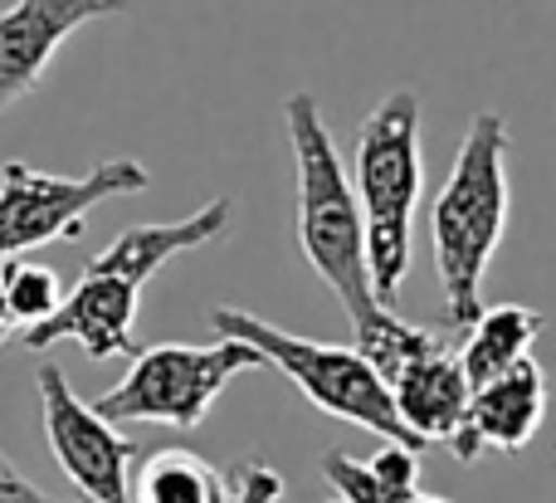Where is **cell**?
I'll return each mask as SVG.
<instances>
[{"label":"cell","mask_w":556,"mask_h":503,"mask_svg":"<svg viewBox=\"0 0 556 503\" xmlns=\"http://www.w3.org/2000/svg\"><path fill=\"white\" fill-rule=\"evenodd\" d=\"M508 147L513 137L498 113L473 117L459 142V156H454L450 181L434 196L430 211L434 264H440L444 284V323L459 332L479 318L483 274H489L503 230H508Z\"/></svg>","instance_id":"obj_1"},{"label":"cell","mask_w":556,"mask_h":503,"mask_svg":"<svg viewBox=\"0 0 556 503\" xmlns=\"http://www.w3.org/2000/svg\"><path fill=\"white\" fill-rule=\"evenodd\" d=\"M288 137L298 162V244L317 279L342 299L346 318H366L376 309L371 274H366V221L356 186L342 166L332 133L323 123V108L313 93H293L283 108Z\"/></svg>","instance_id":"obj_2"},{"label":"cell","mask_w":556,"mask_h":503,"mask_svg":"<svg viewBox=\"0 0 556 503\" xmlns=\"http://www.w3.org/2000/svg\"><path fill=\"white\" fill-rule=\"evenodd\" d=\"M425 191L420 172V98L395 88L366 113L356 137V196L366 221V274L376 303L391 309L410 274V221Z\"/></svg>","instance_id":"obj_3"},{"label":"cell","mask_w":556,"mask_h":503,"mask_svg":"<svg viewBox=\"0 0 556 503\" xmlns=\"http://www.w3.org/2000/svg\"><path fill=\"white\" fill-rule=\"evenodd\" d=\"M215 332L220 338H244L264 352V362L278 367L317 411L337 420H352V426L371 430L381 440H401V445L425 450V440L395 411V397L386 387V377L362 357L356 348H332V342H307L298 332H283L274 323L254 318L244 309H215L211 313Z\"/></svg>","instance_id":"obj_4"},{"label":"cell","mask_w":556,"mask_h":503,"mask_svg":"<svg viewBox=\"0 0 556 503\" xmlns=\"http://www.w3.org/2000/svg\"><path fill=\"white\" fill-rule=\"evenodd\" d=\"M254 367H269V362L244 338H220V342H205V348L156 342V348L137 352L132 372L108 397H98L93 406L108 420H156V426L195 430L205 420V411L220 401V391L240 372H254Z\"/></svg>","instance_id":"obj_5"},{"label":"cell","mask_w":556,"mask_h":503,"mask_svg":"<svg viewBox=\"0 0 556 503\" xmlns=\"http://www.w3.org/2000/svg\"><path fill=\"white\" fill-rule=\"evenodd\" d=\"M147 186H152V176L132 156L103 162L84 176H54L25 162H5V172H0V264L20 260L39 244L78 240L88 211L117 201V196H137Z\"/></svg>","instance_id":"obj_6"},{"label":"cell","mask_w":556,"mask_h":503,"mask_svg":"<svg viewBox=\"0 0 556 503\" xmlns=\"http://www.w3.org/2000/svg\"><path fill=\"white\" fill-rule=\"evenodd\" d=\"M39 411L54 465L78 494L88 503H132V460L142 445L127 440L98 406H84L54 362L39 367Z\"/></svg>","instance_id":"obj_7"},{"label":"cell","mask_w":556,"mask_h":503,"mask_svg":"<svg viewBox=\"0 0 556 503\" xmlns=\"http://www.w3.org/2000/svg\"><path fill=\"white\" fill-rule=\"evenodd\" d=\"M127 5L132 0H15L0 10V113L45 78L49 59L74 29L123 15Z\"/></svg>","instance_id":"obj_8"},{"label":"cell","mask_w":556,"mask_h":503,"mask_svg":"<svg viewBox=\"0 0 556 503\" xmlns=\"http://www.w3.org/2000/svg\"><path fill=\"white\" fill-rule=\"evenodd\" d=\"M137 303H142V289L113 279V274L84 269L74 289L64 293V303H59L45 323L20 332V342H25L29 352H45V348H54V342H78L93 362L123 357V352H137L132 348Z\"/></svg>","instance_id":"obj_9"},{"label":"cell","mask_w":556,"mask_h":503,"mask_svg":"<svg viewBox=\"0 0 556 503\" xmlns=\"http://www.w3.org/2000/svg\"><path fill=\"white\" fill-rule=\"evenodd\" d=\"M542 416H547V377H542V367L532 357H522L508 372H498L493 381L473 387L469 416L454 430L450 450L459 465H473L483 450L518 455L542 430Z\"/></svg>","instance_id":"obj_10"},{"label":"cell","mask_w":556,"mask_h":503,"mask_svg":"<svg viewBox=\"0 0 556 503\" xmlns=\"http://www.w3.org/2000/svg\"><path fill=\"white\" fill-rule=\"evenodd\" d=\"M230 215H235V201H230V196H215V201H205L201 211L181 215V221L132 225V230L117 235L103 254H93V260H88V269H93V274H113V279L132 284V289H147V279H152V274H162L166 260L191 254V250H201V244L220 240V235L230 230Z\"/></svg>","instance_id":"obj_11"},{"label":"cell","mask_w":556,"mask_h":503,"mask_svg":"<svg viewBox=\"0 0 556 503\" xmlns=\"http://www.w3.org/2000/svg\"><path fill=\"white\" fill-rule=\"evenodd\" d=\"M391 397H395L401 420L425 445H434V440L450 445L454 430L469 416L473 387H469V377H464L459 357H450V348H440V352H430V357L410 362V367L391 381Z\"/></svg>","instance_id":"obj_12"},{"label":"cell","mask_w":556,"mask_h":503,"mask_svg":"<svg viewBox=\"0 0 556 503\" xmlns=\"http://www.w3.org/2000/svg\"><path fill=\"white\" fill-rule=\"evenodd\" d=\"M469 338L459 348V367L469 377V387H483L498 372H508L513 362H522L532 352L542 332V313L528 309V303H493V309H479V318L469 323Z\"/></svg>","instance_id":"obj_13"},{"label":"cell","mask_w":556,"mask_h":503,"mask_svg":"<svg viewBox=\"0 0 556 503\" xmlns=\"http://www.w3.org/2000/svg\"><path fill=\"white\" fill-rule=\"evenodd\" d=\"M230 479L191 450H147L132 475V503H225Z\"/></svg>","instance_id":"obj_14"},{"label":"cell","mask_w":556,"mask_h":503,"mask_svg":"<svg viewBox=\"0 0 556 503\" xmlns=\"http://www.w3.org/2000/svg\"><path fill=\"white\" fill-rule=\"evenodd\" d=\"M352 328H356V352H362V357L381 372L386 387H391V381L401 377L410 362H420V357H430V352L444 348L440 332L415 328V323L395 318L386 303H376V309L366 313V318H356Z\"/></svg>","instance_id":"obj_15"},{"label":"cell","mask_w":556,"mask_h":503,"mask_svg":"<svg viewBox=\"0 0 556 503\" xmlns=\"http://www.w3.org/2000/svg\"><path fill=\"white\" fill-rule=\"evenodd\" d=\"M0 289H5V303L10 313H15L20 332L35 328V323H45L49 313L64 303V284H59V274L49 269V264H35V260H10L0 264Z\"/></svg>","instance_id":"obj_16"},{"label":"cell","mask_w":556,"mask_h":503,"mask_svg":"<svg viewBox=\"0 0 556 503\" xmlns=\"http://www.w3.org/2000/svg\"><path fill=\"white\" fill-rule=\"evenodd\" d=\"M323 479L337 489V499H346V503H410L415 499V494H401V489L381 485V475H376L366 460L346 455V450H327Z\"/></svg>","instance_id":"obj_17"},{"label":"cell","mask_w":556,"mask_h":503,"mask_svg":"<svg viewBox=\"0 0 556 503\" xmlns=\"http://www.w3.org/2000/svg\"><path fill=\"white\" fill-rule=\"evenodd\" d=\"M225 503H283V475L269 469L264 460H250L230 475V494Z\"/></svg>","instance_id":"obj_18"},{"label":"cell","mask_w":556,"mask_h":503,"mask_svg":"<svg viewBox=\"0 0 556 503\" xmlns=\"http://www.w3.org/2000/svg\"><path fill=\"white\" fill-rule=\"evenodd\" d=\"M0 503H68V499L45 494L35 479H25L5 455H0ZM78 503H88V499H78Z\"/></svg>","instance_id":"obj_19"},{"label":"cell","mask_w":556,"mask_h":503,"mask_svg":"<svg viewBox=\"0 0 556 503\" xmlns=\"http://www.w3.org/2000/svg\"><path fill=\"white\" fill-rule=\"evenodd\" d=\"M10 332H20V323H15V313H10V303H5V289H0V342H5Z\"/></svg>","instance_id":"obj_20"},{"label":"cell","mask_w":556,"mask_h":503,"mask_svg":"<svg viewBox=\"0 0 556 503\" xmlns=\"http://www.w3.org/2000/svg\"><path fill=\"white\" fill-rule=\"evenodd\" d=\"M410 503H450V499H430V494H415Z\"/></svg>","instance_id":"obj_21"},{"label":"cell","mask_w":556,"mask_h":503,"mask_svg":"<svg viewBox=\"0 0 556 503\" xmlns=\"http://www.w3.org/2000/svg\"><path fill=\"white\" fill-rule=\"evenodd\" d=\"M332 503H346V499H332Z\"/></svg>","instance_id":"obj_22"}]
</instances>
